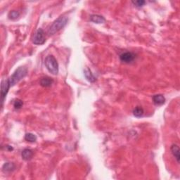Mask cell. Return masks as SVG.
<instances>
[{"label":"cell","mask_w":180,"mask_h":180,"mask_svg":"<svg viewBox=\"0 0 180 180\" xmlns=\"http://www.w3.org/2000/svg\"><path fill=\"white\" fill-rule=\"evenodd\" d=\"M68 18L66 16H61V17L54 21L48 29L47 33H48L49 36H51V35L56 34L59 30L64 28L68 23Z\"/></svg>","instance_id":"cell-1"},{"label":"cell","mask_w":180,"mask_h":180,"mask_svg":"<svg viewBox=\"0 0 180 180\" xmlns=\"http://www.w3.org/2000/svg\"><path fill=\"white\" fill-rule=\"evenodd\" d=\"M44 64L47 69L52 75H57L58 73V64L54 56H47L44 61Z\"/></svg>","instance_id":"cell-2"},{"label":"cell","mask_w":180,"mask_h":180,"mask_svg":"<svg viewBox=\"0 0 180 180\" xmlns=\"http://www.w3.org/2000/svg\"><path fill=\"white\" fill-rule=\"evenodd\" d=\"M28 73L27 68L25 67H19L16 70L15 72L13 73V74L9 77V80H10L11 86L13 87L14 85L16 84L18 82H20L23 78H24Z\"/></svg>","instance_id":"cell-3"},{"label":"cell","mask_w":180,"mask_h":180,"mask_svg":"<svg viewBox=\"0 0 180 180\" xmlns=\"http://www.w3.org/2000/svg\"><path fill=\"white\" fill-rule=\"evenodd\" d=\"M11 83L10 80H9V78L6 80H3L2 81L1 84V101H2V106L3 105V103L4 101V99H5L6 96L8 94L9 89L10 88Z\"/></svg>","instance_id":"cell-4"},{"label":"cell","mask_w":180,"mask_h":180,"mask_svg":"<svg viewBox=\"0 0 180 180\" xmlns=\"http://www.w3.org/2000/svg\"><path fill=\"white\" fill-rule=\"evenodd\" d=\"M32 42L36 45L43 44L45 42L44 32L42 28H39L36 31V32H35L32 39Z\"/></svg>","instance_id":"cell-5"},{"label":"cell","mask_w":180,"mask_h":180,"mask_svg":"<svg viewBox=\"0 0 180 180\" xmlns=\"http://www.w3.org/2000/svg\"><path fill=\"white\" fill-rule=\"evenodd\" d=\"M135 58H136V55L135 54L132 53V52H125L120 55V61L123 63H132L133 61Z\"/></svg>","instance_id":"cell-6"},{"label":"cell","mask_w":180,"mask_h":180,"mask_svg":"<svg viewBox=\"0 0 180 180\" xmlns=\"http://www.w3.org/2000/svg\"><path fill=\"white\" fill-rule=\"evenodd\" d=\"M170 150H171L172 154L173 155L175 159H176L177 163H179L180 162V149L178 145L177 144H172L171 146V148H170Z\"/></svg>","instance_id":"cell-7"},{"label":"cell","mask_w":180,"mask_h":180,"mask_svg":"<svg viewBox=\"0 0 180 180\" xmlns=\"http://www.w3.org/2000/svg\"><path fill=\"white\" fill-rule=\"evenodd\" d=\"M90 21L94 23H96V24H101V23L106 22V19L103 16L97 15V14H93V15L90 16Z\"/></svg>","instance_id":"cell-8"},{"label":"cell","mask_w":180,"mask_h":180,"mask_svg":"<svg viewBox=\"0 0 180 180\" xmlns=\"http://www.w3.org/2000/svg\"><path fill=\"white\" fill-rule=\"evenodd\" d=\"M53 82H54V80L52 78L49 77H44L41 78L39 84L42 87H49L51 86L52 84H53Z\"/></svg>","instance_id":"cell-9"},{"label":"cell","mask_w":180,"mask_h":180,"mask_svg":"<svg viewBox=\"0 0 180 180\" xmlns=\"http://www.w3.org/2000/svg\"><path fill=\"white\" fill-rule=\"evenodd\" d=\"M21 156H22V158L24 160H30L33 157V151L31 149L25 148L22 151Z\"/></svg>","instance_id":"cell-10"},{"label":"cell","mask_w":180,"mask_h":180,"mask_svg":"<svg viewBox=\"0 0 180 180\" xmlns=\"http://www.w3.org/2000/svg\"><path fill=\"white\" fill-rule=\"evenodd\" d=\"M153 101L156 105H163L165 103V98L162 94H156L153 96Z\"/></svg>","instance_id":"cell-11"},{"label":"cell","mask_w":180,"mask_h":180,"mask_svg":"<svg viewBox=\"0 0 180 180\" xmlns=\"http://www.w3.org/2000/svg\"><path fill=\"white\" fill-rule=\"evenodd\" d=\"M84 77H86V79L88 80L90 82H94L96 81V77L94 76V75L92 74L91 70L89 68L86 67L84 69Z\"/></svg>","instance_id":"cell-12"},{"label":"cell","mask_w":180,"mask_h":180,"mask_svg":"<svg viewBox=\"0 0 180 180\" xmlns=\"http://www.w3.org/2000/svg\"><path fill=\"white\" fill-rule=\"evenodd\" d=\"M16 169V165L13 163H5L2 166V170L4 172H11Z\"/></svg>","instance_id":"cell-13"},{"label":"cell","mask_w":180,"mask_h":180,"mask_svg":"<svg viewBox=\"0 0 180 180\" xmlns=\"http://www.w3.org/2000/svg\"><path fill=\"white\" fill-rule=\"evenodd\" d=\"M144 113V111L140 106H137L133 110V115L137 118L142 117Z\"/></svg>","instance_id":"cell-14"},{"label":"cell","mask_w":180,"mask_h":180,"mask_svg":"<svg viewBox=\"0 0 180 180\" xmlns=\"http://www.w3.org/2000/svg\"><path fill=\"white\" fill-rule=\"evenodd\" d=\"M25 139L28 142H35L37 141V137L32 133H27L25 136Z\"/></svg>","instance_id":"cell-15"},{"label":"cell","mask_w":180,"mask_h":180,"mask_svg":"<svg viewBox=\"0 0 180 180\" xmlns=\"http://www.w3.org/2000/svg\"><path fill=\"white\" fill-rule=\"evenodd\" d=\"M20 13L18 11H11L8 14V17L11 20H16L19 17Z\"/></svg>","instance_id":"cell-16"},{"label":"cell","mask_w":180,"mask_h":180,"mask_svg":"<svg viewBox=\"0 0 180 180\" xmlns=\"http://www.w3.org/2000/svg\"><path fill=\"white\" fill-rule=\"evenodd\" d=\"M23 105V102L21 100V99H16L15 101H14L13 103V107L15 109H20V108H21V107H22Z\"/></svg>","instance_id":"cell-17"},{"label":"cell","mask_w":180,"mask_h":180,"mask_svg":"<svg viewBox=\"0 0 180 180\" xmlns=\"http://www.w3.org/2000/svg\"><path fill=\"white\" fill-rule=\"evenodd\" d=\"M132 3L136 7L140 8V7H142L146 4V2L143 1V0H138V1H132Z\"/></svg>","instance_id":"cell-18"}]
</instances>
